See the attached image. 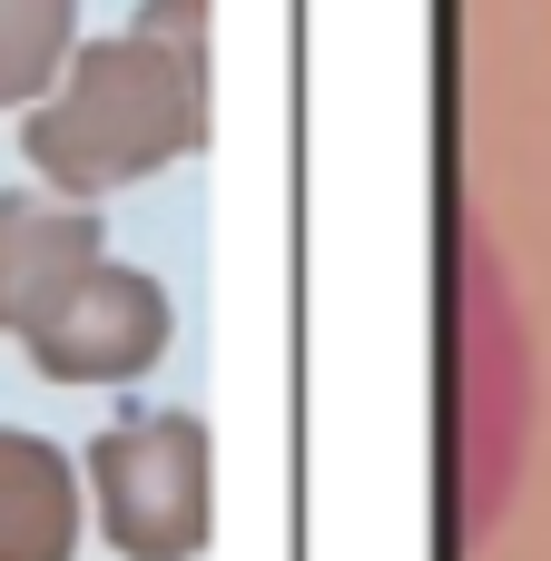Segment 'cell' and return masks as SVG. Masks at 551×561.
Returning <instances> with one entry per match:
<instances>
[{
  "label": "cell",
  "mask_w": 551,
  "mask_h": 561,
  "mask_svg": "<svg viewBox=\"0 0 551 561\" xmlns=\"http://www.w3.org/2000/svg\"><path fill=\"white\" fill-rule=\"evenodd\" d=\"M207 148V49H177L158 30H99L59 69L39 108H20V158L39 187L99 207L108 187H138Z\"/></svg>",
  "instance_id": "cell-1"
},
{
  "label": "cell",
  "mask_w": 551,
  "mask_h": 561,
  "mask_svg": "<svg viewBox=\"0 0 551 561\" xmlns=\"http://www.w3.org/2000/svg\"><path fill=\"white\" fill-rule=\"evenodd\" d=\"M89 473V513L118 561H197L217 523V463H207V424L197 414H118L89 434L79 454Z\"/></svg>",
  "instance_id": "cell-2"
},
{
  "label": "cell",
  "mask_w": 551,
  "mask_h": 561,
  "mask_svg": "<svg viewBox=\"0 0 551 561\" xmlns=\"http://www.w3.org/2000/svg\"><path fill=\"white\" fill-rule=\"evenodd\" d=\"M168 335H177L168 286H158L148 266L99 256L20 345H30V365H39L49 385H128V375H148V365L168 355Z\"/></svg>",
  "instance_id": "cell-3"
},
{
  "label": "cell",
  "mask_w": 551,
  "mask_h": 561,
  "mask_svg": "<svg viewBox=\"0 0 551 561\" xmlns=\"http://www.w3.org/2000/svg\"><path fill=\"white\" fill-rule=\"evenodd\" d=\"M99 256H108L99 207L59 187H0V335H30Z\"/></svg>",
  "instance_id": "cell-4"
},
{
  "label": "cell",
  "mask_w": 551,
  "mask_h": 561,
  "mask_svg": "<svg viewBox=\"0 0 551 561\" xmlns=\"http://www.w3.org/2000/svg\"><path fill=\"white\" fill-rule=\"evenodd\" d=\"M79 454L30 424H0V561H79Z\"/></svg>",
  "instance_id": "cell-5"
},
{
  "label": "cell",
  "mask_w": 551,
  "mask_h": 561,
  "mask_svg": "<svg viewBox=\"0 0 551 561\" xmlns=\"http://www.w3.org/2000/svg\"><path fill=\"white\" fill-rule=\"evenodd\" d=\"M79 59V0H0V108H39Z\"/></svg>",
  "instance_id": "cell-6"
}]
</instances>
